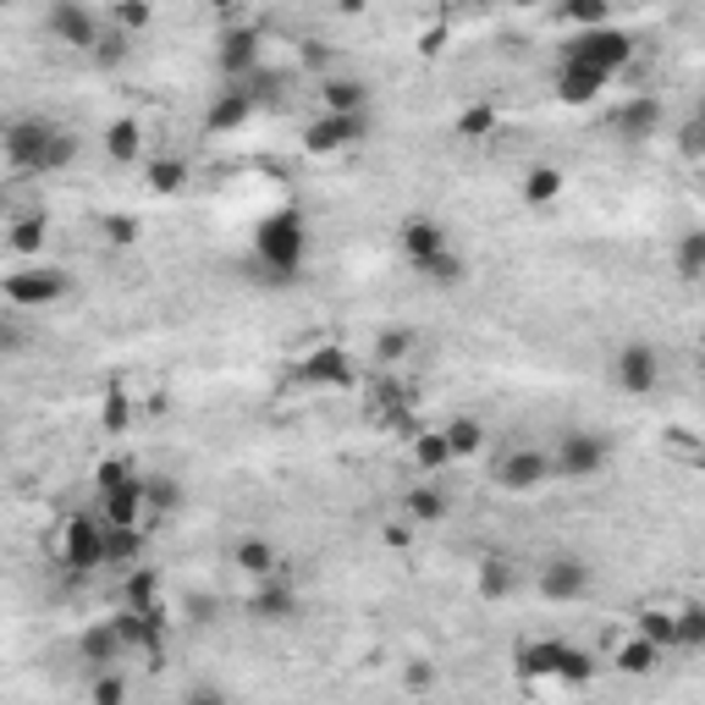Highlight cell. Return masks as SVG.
<instances>
[{
  "mask_svg": "<svg viewBox=\"0 0 705 705\" xmlns=\"http://www.w3.org/2000/svg\"><path fill=\"white\" fill-rule=\"evenodd\" d=\"M562 23H579V28H607L612 12L601 7V0H574V7H562Z\"/></svg>",
  "mask_w": 705,
  "mask_h": 705,
  "instance_id": "38",
  "label": "cell"
},
{
  "mask_svg": "<svg viewBox=\"0 0 705 705\" xmlns=\"http://www.w3.org/2000/svg\"><path fill=\"white\" fill-rule=\"evenodd\" d=\"M150 7H116V34H138V28H150Z\"/></svg>",
  "mask_w": 705,
  "mask_h": 705,
  "instance_id": "48",
  "label": "cell"
},
{
  "mask_svg": "<svg viewBox=\"0 0 705 705\" xmlns=\"http://www.w3.org/2000/svg\"><path fill=\"white\" fill-rule=\"evenodd\" d=\"M408 518H413V524H442V518H447L442 485H413V491H408Z\"/></svg>",
  "mask_w": 705,
  "mask_h": 705,
  "instance_id": "26",
  "label": "cell"
},
{
  "mask_svg": "<svg viewBox=\"0 0 705 705\" xmlns=\"http://www.w3.org/2000/svg\"><path fill=\"white\" fill-rule=\"evenodd\" d=\"M413 463L425 469V474H442V469L453 463V453H447L442 431H425V436H413Z\"/></svg>",
  "mask_w": 705,
  "mask_h": 705,
  "instance_id": "27",
  "label": "cell"
},
{
  "mask_svg": "<svg viewBox=\"0 0 705 705\" xmlns=\"http://www.w3.org/2000/svg\"><path fill=\"white\" fill-rule=\"evenodd\" d=\"M89 705H127V678H121L116 667L94 672V678H89Z\"/></svg>",
  "mask_w": 705,
  "mask_h": 705,
  "instance_id": "31",
  "label": "cell"
},
{
  "mask_svg": "<svg viewBox=\"0 0 705 705\" xmlns=\"http://www.w3.org/2000/svg\"><path fill=\"white\" fill-rule=\"evenodd\" d=\"M248 612H254V618H265V623H287V618L298 612V596H293L287 585H281V574H275V579H259V590H254Z\"/></svg>",
  "mask_w": 705,
  "mask_h": 705,
  "instance_id": "19",
  "label": "cell"
},
{
  "mask_svg": "<svg viewBox=\"0 0 705 705\" xmlns=\"http://www.w3.org/2000/svg\"><path fill=\"white\" fill-rule=\"evenodd\" d=\"M127 480H132V469H127V463H99V474H94V485H99V491L127 485Z\"/></svg>",
  "mask_w": 705,
  "mask_h": 705,
  "instance_id": "50",
  "label": "cell"
},
{
  "mask_svg": "<svg viewBox=\"0 0 705 705\" xmlns=\"http://www.w3.org/2000/svg\"><path fill=\"white\" fill-rule=\"evenodd\" d=\"M364 138V116H315L309 121V132H304V150L309 155H337V150H348V144H359Z\"/></svg>",
  "mask_w": 705,
  "mask_h": 705,
  "instance_id": "12",
  "label": "cell"
},
{
  "mask_svg": "<svg viewBox=\"0 0 705 705\" xmlns=\"http://www.w3.org/2000/svg\"><path fill=\"white\" fill-rule=\"evenodd\" d=\"M612 661H618V672H628V678H645V672H656L661 650H656L650 639H639V634H634V639H623V645H618V656H612Z\"/></svg>",
  "mask_w": 705,
  "mask_h": 705,
  "instance_id": "25",
  "label": "cell"
},
{
  "mask_svg": "<svg viewBox=\"0 0 705 705\" xmlns=\"http://www.w3.org/2000/svg\"><path fill=\"white\" fill-rule=\"evenodd\" d=\"M45 28L61 39V45H72V50H94L99 45V17L89 12V7H72V0H61V7H50L45 12Z\"/></svg>",
  "mask_w": 705,
  "mask_h": 705,
  "instance_id": "11",
  "label": "cell"
},
{
  "mask_svg": "<svg viewBox=\"0 0 705 705\" xmlns=\"http://www.w3.org/2000/svg\"><path fill=\"white\" fill-rule=\"evenodd\" d=\"M56 132H61V121L17 116V121L0 127V150H7V161H12L17 172H34V177H39V161H45V150H50V138H56Z\"/></svg>",
  "mask_w": 705,
  "mask_h": 705,
  "instance_id": "4",
  "label": "cell"
},
{
  "mask_svg": "<svg viewBox=\"0 0 705 705\" xmlns=\"http://www.w3.org/2000/svg\"><path fill=\"white\" fill-rule=\"evenodd\" d=\"M232 562H237V574H248L254 585H259V579H275V574H281V562H275V545H270L265 534H243V540L232 545Z\"/></svg>",
  "mask_w": 705,
  "mask_h": 705,
  "instance_id": "17",
  "label": "cell"
},
{
  "mask_svg": "<svg viewBox=\"0 0 705 705\" xmlns=\"http://www.w3.org/2000/svg\"><path fill=\"white\" fill-rule=\"evenodd\" d=\"M480 590H485V596H507V590H513V568H507L502 556H491L485 568H480Z\"/></svg>",
  "mask_w": 705,
  "mask_h": 705,
  "instance_id": "44",
  "label": "cell"
},
{
  "mask_svg": "<svg viewBox=\"0 0 705 705\" xmlns=\"http://www.w3.org/2000/svg\"><path fill=\"white\" fill-rule=\"evenodd\" d=\"M183 705H232V700H226L221 683H193V689L183 694Z\"/></svg>",
  "mask_w": 705,
  "mask_h": 705,
  "instance_id": "49",
  "label": "cell"
},
{
  "mask_svg": "<svg viewBox=\"0 0 705 705\" xmlns=\"http://www.w3.org/2000/svg\"><path fill=\"white\" fill-rule=\"evenodd\" d=\"M672 623H678V645H700L705 639V607H683V612H672Z\"/></svg>",
  "mask_w": 705,
  "mask_h": 705,
  "instance_id": "43",
  "label": "cell"
},
{
  "mask_svg": "<svg viewBox=\"0 0 705 705\" xmlns=\"http://www.w3.org/2000/svg\"><path fill=\"white\" fill-rule=\"evenodd\" d=\"M45 243H50V221H45L39 210L17 215V221H12V232H7V248H12L17 259H39V254H45Z\"/></svg>",
  "mask_w": 705,
  "mask_h": 705,
  "instance_id": "20",
  "label": "cell"
},
{
  "mask_svg": "<svg viewBox=\"0 0 705 705\" xmlns=\"http://www.w3.org/2000/svg\"><path fill=\"white\" fill-rule=\"evenodd\" d=\"M408 348H413V331H380V337H375V359H380V364H397Z\"/></svg>",
  "mask_w": 705,
  "mask_h": 705,
  "instance_id": "45",
  "label": "cell"
},
{
  "mask_svg": "<svg viewBox=\"0 0 705 705\" xmlns=\"http://www.w3.org/2000/svg\"><path fill=\"white\" fill-rule=\"evenodd\" d=\"M402 254H408V265H425V259H436V254H447V226L442 221H431V215H408L402 221Z\"/></svg>",
  "mask_w": 705,
  "mask_h": 705,
  "instance_id": "14",
  "label": "cell"
},
{
  "mask_svg": "<svg viewBox=\"0 0 705 705\" xmlns=\"http://www.w3.org/2000/svg\"><path fill=\"white\" fill-rule=\"evenodd\" d=\"M188 183V161H150V188L155 193H177Z\"/></svg>",
  "mask_w": 705,
  "mask_h": 705,
  "instance_id": "37",
  "label": "cell"
},
{
  "mask_svg": "<svg viewBox=\"0 0 705 705\" xmlns=\"http://www.w3.org/2000/svg\"><path fill=\"white\" fill-rule=\"evenodd\" d=\"M298 380L304 386H353V359L337 348V342H326V348H315L304 364H298Z\"/></svg>",
  "mask_w": 705,
  "mask_h": 705,
  "instance_id": "13",
  "label": "cell"
},
{
  "mask_svg": "<svg viewBox=\"0 0 705 705\" xmlns=\"http://www.w3.org/2000/svg\"><path fill=\"white\" fill-rule=\"evenodd\" d=\"M419 275H425V281H458L463 275V259L447 248V254H436V259H425V265H413Z\"/></svg>",
  "mask_w": 705,
  "mask_h": 705,
  "instance_id": "40",
  "label": "cell"
},
{
  "mask_svg": "<svg viewBox=\"0 0 705 705\" xmlns=\"http://www.w3.org/2000/svg\"><path fill=\"white\" fill-rule=\"evenodd\" d=\"M144 545V529H105V562H132Z\"/></svg>",
  "mask_w": 705,
  "mask_h": 705,
  "instance_id": "36",
  "label": "cell"
},
{
  "mask_svg": "<svg viewBox=\"0 0 705 705\" xmlns=\"http://www.w3.org/2000/svg\"><path fill=\"white\" fill-rule=\"evenodd\" d=\"M254 105H259V99H254L248 89H237V83H232V89H221V94H215V105H210L204 127H210V132H232V127H243V121L254 116Z\"/></svg>",
  "mask_w": 705,
  "mask_h": 705,
  "instance_id": "18",
  "label": "cell"
},
{
  "mask_svg": "<svg viewBox=\"0 0 705 705\" xmlns=\"http://www.w3.org/2000/svg\"><path fill=\"white\" fill-rule=\"evenodd\" d=\"M628 56H634V39L623 34V28H585V34H574V45H568V61L574 67H590V72H601V78H612L618 67H628Z\"/></svg>",
  "mask_w": 705,
  "mask_h": 705,
  "instance_id": "3",
  "label": "cell"
},
{
  "mask_svg": "<svg viewBox=\"0 0 705 705\" xmlns=\"http://www.w3.org/2000/svg\"><path fill=\"white\" fill-rule=\"evenodd\" d=\"M188 612H193V623H210L215 601H210V596H193V601H188Z\"/></svg>",
  "mask_w": 705,
  "mask_h": 705,
  "instance_id": "51",
  "label": "cell"
},
{
  "mask_svg": "<svg viewBox=\"0 0 705 705\" xmlns=\"http://www.w3.org/2000/svg\"><path fill=\"white\" fill-rule=\"evenodd\" d=\"M320 94H326V110H331V116H364V105H369L364 78H326Z\"/></svg>",
  "mask_w": 705,
  "mask_h": 705,
  "instance_id": "22",
  "label": "cell"
},
{
  "mask_svg": "<svg viewBox=\"0 0 705 705\" xmlns=\"http://www.w3.org/2000/svg\"><path fill=\"white\" fill-rule=\"evenodd\" d=\"M150 518V502H144V480H127V485H110L99 491V524L105 529H144Z\"/></svg>",
  "mask_w": 705,
  "mask_h": 705,
  "instance_id": "10",
  "label": "cell"
},
{
  "mask_svg": "<svg viewBox=\"0 0 705 705\" xmlns=\"http://www.w3.org/2000/svg\"><path fill=\"white\" fill-rule=\"evenodd\" d=\"M67 293H72V281L56 265H23L12 275H0V298L12 309H56Z\"/></svg>",
  "mask_w": 705,
  "mask_h": 705,
  "instance_id": "2",
  "label": "cell"
},
{
  "mask_svg": "<svg viewBox=\"0 0 705 705\" xmlns=\"http://www.w3.org/2000/svg\"><path fill=\"white\" fill-rule=\"evenodd\" d=\"M72 161H78V138H72L67 127H61V132L50 138V150H45V161H39V177H50V172H67Z\"/></svg>",
  "mask_w": 705,
  "mask_h": 705,
  "instance_id": "33",
  "label": "cell"
},
{
  "mask_svg": "<svg viewBox=\"0 0 705 705\" xmlns=\"http://www.w3.org/2000/svg\"><path fill=\"white\" fill-rule=\"evenodd\" d=\"M545 480H551V453H540V447H507L496 458V485L513 491V496L540 491Z\"/></svg>",
  "mask_w": 705,
  "mask_h": 705,
  "instance_id": "8",
  "label": "cell"
},
{
  "mask_svg": "<svg viewBox=\"0 0 705 705\" xmlns=\"http://www.w3.org/2000/svg\"><path fill=\"white\" fill-rule=\"evenodd\" d=\"M105 155H110L116 166H132L138 155H144V127H138L132 116H116V121L105 127Z\"/></svg>",
  "mask_w": 705,
  "mask_h": 705,
  "instance_id": "21",
  "label": "cell"
},
{
  "mask_svg": "<svg viewBox=\"0 0 705 705\" xmlns=\"http://www.w3.org/2000/svg\"><path fill=\"white\" fill-rule=\"evenodd\" d=\"M221 72L226 78H254L259 72V34L254 28H226L221 34Z\"/></svg>",
  "mask_w": 705,
  "mask_h": 705,
  "instance_id": "16",
  "label": "cell"
},
{
  "mask_svg": "<svg viewBox=\"0 0 705 705\" xmlns=\"http://www.w3.org/2000/svg\"><path fill=\"white\" fill-rule=\"evenodd\" d=\"M496 127V110L491 105H469L463 116H458V138H485Z\"/></svg>",
  "mask_w": 705,
  "mask_h": 705,
  "instance_id": "42",
  "label": "cell"
},
{
  "mask_svg": "<svg viewBox=\"0 0 705 705\" xmlns=\"http://www.w3.org/2000/svg\"><path fill=\"white\" fill-rule=\"evenodd\" d=\"M556 650H562L556 639H545V645H524V650H518V667H524L529 678H545V672H556Z\"/></svg>",
  "mask_w": 705,
  "mask_h": 705,
  "instance_id": "35",
  "label": "cell"
},
{
  "mask_svg": "<svg viewBox=\"0 0 705 705\" xmlns=\"http://www.w3.org/2000/svg\"><path fill=\"white\" fill-rule=\"evenodd\" d=\"M596 667H590V656L585 650H574V645H562L556 650V678H568V683H585Z\"/></svg>",
  "mask_w": 705,
  "mask_h": 705,
  "instance_id": "39",
  "label": "cell"
},
{
  "mask_svg": "<svg viewBox=\"0 0 705 705\" xmlns=\"http://www.w3.org/2000/svg\"><path fill=\"white\" fill-rule=\"evenodd\" d=\"M442 442H447L453 458H474V453L485 447V425L463 413V419H453V425H442Z\"/></svg>",
  "mask_w": 705,
  "mask_h": 705,
  "instance_id": "24",
  "label": "cell"
},
{
  "mask_svg": "<svg viewBox=\"0 0 705 705\" xmlns=\"http://www.w3.org/2000/svg\"><path fill=\"white\" fill-rule=\"evenodd\" d=\"M116 248H127V243H138V221L132 215H105V226H99Z\"/></svg>",
  "mask_w": 705,
  "mask_h": 705,
  "instance_id": "47",
  "label": "cell"
},
{
  "mask_svg": "<svg viewBox=\"0 0 705 705\" xmlns=\"http://www.w3.org/2000/svg\"><path fill=\"white\" fill-rule=\"evenodd\" d=\"M607 458H612L607 436H596V431H568V436L556 442V453H551V474H562V480H596V474L607 469Z\"/></svg>",
  "mask_w": 705,
  "mask_h": 705,
  "instance_id": "6",
  "label": "cell"
},
{
  "mask_svg": "<svg viewBox=\"0 0 705 705\" xmlns=\"http://www.w3.org/2000/svg\"><path fill=\"white\" fill-rule=\"evenodd\" d=\"M700 270H705V232L694 226V232H683V243H678V275H683V281H700Z\"/></svg>",
  "mask_w": 705,
  "mask_h": 705,
  "instance_id": "32",
  "label": "cell"
},
{
  "mask_svg": "<svg viewBox=\"0 0 705 705\" xmlns=\"http://www.w3.org/2000/svg\"><path fill=\"white\" fill-rule=\"evenodd\" d=\"M127 419H132L127 391H121V386H110V397H105V431H110V436H121V431H127Z\"/></svg>",
  "mask_w": 705,
  "mask_h": 705,
  "instance_id": "46",
  "label": "cell"
},
{
  "mask_svg": "<svg viewBox=\"0 0 705 705\" xmlns=\"http://www.w3.org/2000/svg\"><path fill=\"white\" fill-rule=\"evenodd\" d=\"M612 132H618V138H628V144H645L650 132H661V105H656L650 94L623 99V105L612 110Z\"/></svg>",
  "mask_w": 705,
  "mask_h": 705,
  "instance_id": "15",
  "label": "cell"
},
{
  "mask_svg": "<svg viewBox=\"0 0 705 705\" xmlns=\"http://www.w3.org/2000/svg\"><path fill=\"white\" fill-rule=\"evenodd\" d=\"M56 551H61V562H67L72 574L105 568V524L89 518V513H72V518L61 524V534H56Z\"/></svg>",
  "mask_w": 705,
  "mask_h": 705,
  "instance_id": "5",
  "label": "cell"
},
{
  "mask_svg": "<svg viewBox=\"0 0 705 705\" xmlns=\"http://www.w3.org/2000/svg\"><path fill=\"white\" fill-rule=\"evenodd\" d=\"M83 656L94 661V672H105V667H116V656H121V639H116V628L105 623V628H94V634H83Z\"/></svg>",
  "mask_w": 705,
  "mask_h": 705,
  "instance_id": "28",
  "label": "cell"
},
{
  "mask_svg": "<svg viewBox=\"0 0 705 705\" xmlns=\"http://www.w3.org/2000/svg\"><path fill=\"white\" fill-rule=\"evenodd\" d=\"M127 50H132V45H127V34H116V28H110V34H99V45H94L89 56H94L99 67H121V61H127Z\"/></svg>",
  "mask_w": 705,
  "mask_h": 705,
  "instance_id": "41",
  "label": "cell"
},
{
  "mask_svg": "<svg viewBox=\"0 0 705 705\" xmlns=\"http://www.w3.org/2000/svg\"><path fill=\"white\" fill-rule=\"evenodd\" d=\"M534 585H540L545 601H585L590 585H596V574H590L585 556H551L545 568L534 574Z\"/></svg>",
  "mask_w": 705,
  "mask_h": 705,
  "instance_id": "7",
  "label": "cell"
},
{
  "mask_svg": "<svg viewBox=\"0 0 705 705\" xmlns=\"http://www.w3.org/2000/svg\"><path fill=\"white\" fill-rule=\"evenodd\" d=\"M612 380H618L628 397L656 391V386H661V353H656L650 342H628V348H618V359H612Z\"/></svg>",
  "mask_w": 705,
  "mask_h": 705,
  "instance_id": "9",
  "label": "cell"
},
{
  "mask_svg": "<svg viewBox=\"0 0 705 705\" xmlns=\"http://www.w3.org/2000/svg\"><path fill=\"white\" fill-rule=\"evenodd\" d=\"M254 248H259V265H270L275 275H298L304 254H309V232H304V215L298 210H275L259 221L254 232Z\"/></svg>",
  "mask_w": 705,
  "mask_h": 705,
  "instance_id": "1",
  "label": "cell"
},
{
  "mask_svg": "<svg viewBox=\"0 0 705 705\" xmlns=\"http://www.w3.org/2000/svg\"><path fill=\"white\" fill-rule=\"evenodd\" d=\"M556 193H562V172L556 166H534L524 177V204H551Z\"/></svg>",
  "mask_w": 705,
  "mask_h": 705,
  "instance_id": "29",
  "label": "cell"
},
{
  "mask_svg": "<svg viewBox=\"0 0 705 705\" xmlns=\"http://www.w3.org/2000/svg\"><path fill=\"white\" fill-rule=\"evenodd\" d=\"M639 639H650L656 650H672L678 645V623H672V612H639Z\"/></svg>",
  "mask_w": 705,
  "mask_h": 705,
  "instance_id": "30",
  "label": "cell"
},
{
  "mask_svg": "<svg viewBox=\"0 0 705 705\" xmlns=\"http://www.w3.org/2000/svg\"><path fill=\"white\" fill-rule=\"evenodd\" d=\"M601 72H590V67H562V78H556V99H568V105H590L596 94H601Z\"/></svg>",
  "mask_w": 705,
  "mask_h": 705,
  "instance_id": "23",
  "label": "cell"
},
{
  "mask_svg": "<svg viewBox=\"0 0 705 705\" xmlns=\"http://www.w3.org/2000/svg\"><path fill=\"white\" fill-rule=\"evenodd\" d=\"M28 326L17 320V309H0V353H7V359H17V353H28Z\"/></svg>",
  "mask_w": 705,
  "mask_h": 705,
  "instance_id": "34",
  "label": "cell"
}]
</instances>
